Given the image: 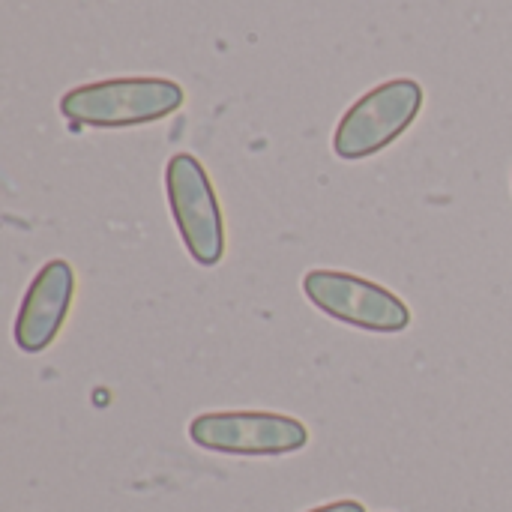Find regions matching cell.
<instances>
[{"mask_svg": "<svg viewBox=\"0 0 512 512\" xmlns=\"http://www.w3.org/2000/svg\"><path fill=\"white\" fill-rule=\"evenodd\" d=\"M186 93L171 78H105L72 87L60 96V114L69 123L93 129H129L171 117Z\"/></svg>", "mask_w": 512, "mask_h": 512, "instance_id": "obj_1", "label": "cell"}, {"mask_svg": "<svg viewBox=\"0 0 512 512\" xmlns=\"http://www.w3.org/2000/svg\"><path fill=\"white\" fill-rule=\"evenodd\" d=\"M165 195L177 234L201 267L225 258V219L204 165L192 153H174L165 165Z\"/></svg>", "mask_w": 512, "mask_h": 512, "instance_id": "obj_3", "label": "cell"}, {"mask_svg": "<svg viewBox=\"0 0 512 512\" xmlns=\"http://www.w3.org/2000/svg\"><path fill=\"white\" fill-rule=\"evenodd\" d=\"M189 441L222 456H288L309 444V429L270 411H216L189 423Z\"/></svg>", "mask_w": 512, "mask_h": 512, "instance_id": "obj_5", "label": "cell"}, {"mask_svg": "<svg viewBox=\"0 0 512 512\" xmlns=\"http://www.w3.org/2000/svg\"><path fill=\"white\" fill-rule=\"evenodd\" d=\"M306 300L333 321L366 333H402L411 327V309L390 288L342 270H309L303 276Z\"/></svg>", "mask_w": 512, "mask_h": 512, "instance_id": "obj_4", "label": "cell"}, {"mask_svg": "<svg viewBox=\"0 0 512 512\" xmlns=\"http://www.w3.org/2000/svg\"><path fill=\"white\" fill-rule=\"evenodd\" d=\"M75 300V270L63 258H54L39 267L15 318V345L24 354L45 351L66 324V315Z\"/></svg>", "mask_w": 512, "mask_h": 512, "instance_id": "obj_6", "label": "cell"}, {"mask_svg": "<svg viewBox=\"0 0 512 512\" xmlns=\"http://www.w3.org/2000/svg\"><path fill=\"white\" fill-rule=\"evenodd\" d=\"M309 512H366V507L360 501H336V504H324V507Z\"/></svg>", "mask_w": 512, "mask_h": 512, "instance_id": "obj_7", "label": "cell"}, {"mask_svg": "<svg viewBox=\"0 0 512 512\" xmlns=\"http://www.w3.org/2000/svg\"><path fill=\"white\" fill-rule=\"evenodd\" d=\"M423 108V87L414 78H393L360 96L333 132L339 159H369L411 129Z\"/></svg>", "mask_w": 512, "mask_h": 512, "instance_id": "obj_2", "label": "cell"}]
</instances>
